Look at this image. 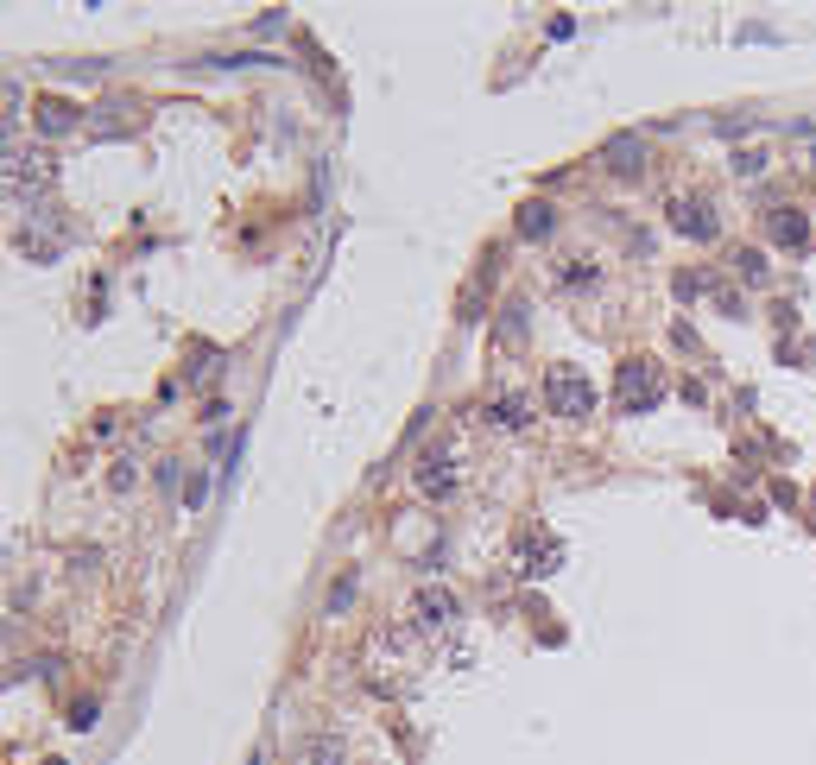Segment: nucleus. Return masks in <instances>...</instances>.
Masks as SVG:
<instances>
[{
    "label": "nucleus",
    "mask_w": 816,
    "mask_h": 765,
    "mask_svg": "<svg viewBox=\"0 0 816 765\" xmlns=\"http://www.w3.org/2000/svg\"><path fill=\"white\" fill-rule=\"evenodd\" d=\"M614 399H621V411H652V405L665 399V367L646 361V355H633V361H621V373H614Z\"/></svg>",
    "instance_id": "nucleus-1"
},
{
    "label": "nucleus",
    "mask_w": 816,
    "mask_h": 765,
    "mask_svg": "<svg viewBox=\"0 0 816 765\" xmlns=\"http://www.w3.org/2000/svg\"><path fill=\"white\" fill-rule=\"evenodd\" d=\"M545 405H551L557 418H589L595 386L576 373V367H551V373H545Z\"/></svg>",
    "instance_id": "nucleus-2"
},
{
    "label": "nucleus",
    "mask_w": 816,
    "mask_h": 765,
    "mask_svg": "<svg viewBox=\"0 0 816 765\" xmlns=\"http://www.w3.org/2000/svg\"><path fill=\"white\" fill-rule=\"evenodd\" d=\"M51 158L44 152H20V158H7V196H44L51 190Z\"/></svg>",
    "instance_id": "nucleus-3"
},
{
    "label": "nucleus",
    "mask_w": 816,
    "mask_h": 765,
    "mask_svg": "<svg viewBox=\"0 0 816 765\" xmlns=\"http://www.w3.org/2000/svg\"><path fill=\"white\" fill-rule=\"evenodd\" d=\"M671 228L677 234H690V241H715L722 234V221H715V209H709V196H671Z\"/></svg>",
    "instance_id": "nucleus-4"
},
{
    "label": "nucleus",
    "mask_w": 816,
    "mask_h": 765,
    "mask_svg": "<svg viewBox=\"0 0 816 765\" xmlns=\"http://www.w3.org/2000/svg\"><path fill=\"white\" fill-rule=\"evenodd\" d=\"M411 481H418L424 500H449V494L462 487V474H456V456H449V449H431V456L411 469Z\"/></svg>",
    "instance_id": "nucleus-5"
},
{
    "label": "nucleus",
    "mask_w": 816,
    "mask_h": 765,
    "mask_svg": "<svg viewBox=\"0 0 816 765\" xmlns=\"http://www.w3.org/2000/svg\"><path fill=\"white\" fill-rule=\"evenodd\" d=\"M411 620H418L424 633H449V626L462 620V601H456L449 588H418V595H411Z\"/></svg>",
    "instance_id": "nucleus-6"
},
{
    "label": "nucleus",
    "mask_w": 816,
    "mask_h": 765,
    "mask_svg": "<svg viewBox=\"0 0 816 765\" xmlns=\"http://www.w3.org/2000/svg\"><path fill=\"white\" fill-rule=\"evenodd\" d=\"M766 228H773V241H779L785 254H804V247H811V216H804V209H773Z\"/></svg>",
    "instance_id": "nucleus-7"
},
{
    "label": "nucleus",
    "mask_w": 816,
    "mask_h": 765,
    "mask_svg": "<svg viewBox=\"0 0 816 765\" xmlns=\"http://www.w3.org/2000/svg\"><path fill=\"white\" fill-rule=\"evenodd\" d=\"M487 424H494V431H525V424H532V399H525V393H500V399L487 405Z\"/></svg>",
    "instance_id": "nucleus-8"
},
{
    "label": "nucleus",
    "mask_w": 816,
    "mask_h": 765,
    "mask_svg": "<svg viewBox=\"0 0 816 765\" xmlns=\"http://www.w3.org/2000/svg\"><path fill=\"white\" fill-rule=\"evenodd\" d=\"M76 127H82V109H76V102H58V95L38 102V133H76Z\"/></svg>",
    "instance_id": "nucleus-9"
},
{
    "label": "nucleus",
    "mask_w": 816,
    "mask_h": 765,
    "mask_svg": "<svg viewBox=\"0 0 816 765\" xmlns=\"http://www.w3.org/2000/svg\"><path fill=\"white\" fill-rule=\"evenodd\" d=\"M601 158H608V171H614V178H639V171H646V165H639V158H646V140L627 133V140H614Z\"/></svg>",
    "instance_id": "nucleus-10"
},
{
    "label": "nucleus",
    "mask_w": 816,
    "mask_h": 765,
    "mask_svg": "<svg viewBox=\"0 0 816 765\" xmlns=\"http://www.w3.org/2000/svg\"><path fill=\"white\" fill-rule=\"evenodd\" d=\"M348 760V747L335 740V734H323V740H304L297 747V765H342Z\"/></svg>",
    "instance_id": "nucleus-11"
},
{
    "label": "nucleus",
    "mask_w": 816,
    "mask_h": 765,
    "mask_svg": "<svg viewBox=\"0 0 816 765\" xmlns=\"http://www.w3.org/2000/svg\"><path fill=\"white\" fill-rule=\"evenodd\" d=\"M551 228H557V209H551V203H525V209H520V234H525V241H545Z\"/></svg>",
    "instance_id": "nucleus-12"
},
{
    "label": "nucleus",
    "mask_w": 816,
    "mask_h": 765,
    "mask_svg": "<svg viewBox=\"0 0 816 765\" xmlns=\"http://www.w3.org/2000/svg\"><path fill=\"white\" fill-rule=\"evenodd\" d=\"M735 266H741L747 285H766V254H753V247H747V254H735Z\"/></svg>",
    "instance_id": "nucleus-13"
},
{
    "label": "nucleus",
    "mask_w": 816,
    "mask_h": 765,
    "mask_svg": "<svg viewBox=\"0 0 816 765\" xmlns=\"http://www.w3.org/2000/svg\"><path fill=\"white\" fill-rule=\"evenodd\" d=\"M735 171H741V178H760V171H766V158H760V152H741V158H735Z\"/></svg>",
    "instance_id": "nucleus-14"
},
{
    "label": "nucleus",
    "mask_w": 816,
    "mask_h": 765,
    "mask_svg": "<svg viewBox=\"0 0 816 765\" xmlns=\"http://www.w3.org/2000/svg\"><path fill=\"white\" fill-rule=\"evenodd\" d=\"M109 481H114V494H127V487H133V462H114Z\"/></svg>",
    "instance_id": "nucleus-15"
},
{
    "label": "nucleus",
    "mask_w": 816,
    "mask_h": 765,
    "mask_svg": "<svg viewBox=\"0 0 816 765\" xmlns=\"http://www.w3.org/2000/svg\"><path fill=\"white\" fill-rule=\"evenodd\" d=\"M51 765H64V760H51Z\"/></svg>",
    "instance_id": "nucleus-16"
}]
</instances>
